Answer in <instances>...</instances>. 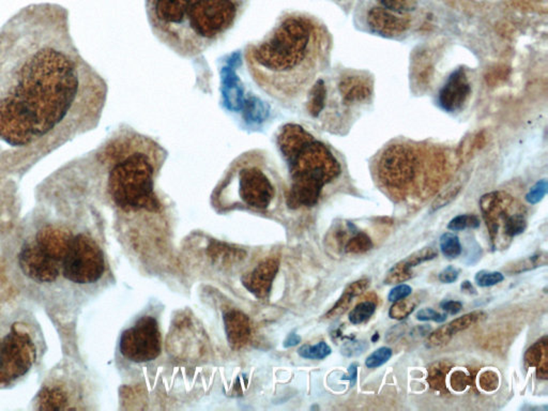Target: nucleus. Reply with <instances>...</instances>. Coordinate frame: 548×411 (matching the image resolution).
<instances>
[{
    "mask_svg": "<svg viewBox=\"0 0 548 411\" xmlns=\"http://www.w3.org/2000/svg\"><path fill=\"white\" fill-rule=\"evenodd\" d=\"M525 362L535 367L537 378L548 379V337H543L528 348L525 354Z\"/></svg>",
    "mask_w": 548,
    "mask_h": 411,
    "instance_id": "19",
    "label": "nucleus"
},
{
    "mask_svg": "<svg viewBox=\"0 0 548 411\" xmlns=\"http://www.w3.org/2000/svg\"><path fill=\"white\" fill-rule=\"evenodd\" d=\"M330 37L306 12L288 10L258 41L245 45L243 66L260 93L282 108H293L308 93L328 62Z\"/></svg>",
    "mask_w": 548,
    "mask_h": 411,
    "instance_id": "2",
    "label": "nucleus"
},
{
    "mask_svg": "<svg viewBox=\"0 0 548 411\" xmlns=\"http://www.w3.org/2000/svg\"><path fill=\"white\" fill-rule=\"evenodd\" d=\"M452 365L449 361L441 360L429 365L427 369V383L435 391H445L447 388V376L451 371Z\"/></svg>",
    "mask_w": 548,
    "mask_h": 411,
    "instance_id": "20",
    "label": "nucleus"
},
{
    "mask_svg": "<svg viewBox=\"0 0 548 411\" xmlns=\"http://www.w3.org/2000/svg\"><path fill=\"white\" fill-rule=\"evenodd\" d=\"M278 272L279 260L267 258L243 277V286L258 299H264L270 294L271 286Z\"/></svg>",
    "mask_w": 548,
    "mask_h": 411,
    "instance_id": "14",
    "label": "nucleus"
},
{
    "mask_svg": "<svg viewBox=\"0 0 548 411\" xmlns=\"http://www.w3.org/2000/svg\"><path fill=\"white\" fill-rule=\"evenodd\" d=\"M107 93L77 49L64 8L21 10L0 28V168H30L95 130Z\"/></svg>",
    "mask_w": 548,
    "mask_h": 411,
    "instance_id": "1",
    "label": "nucleus"
},
{
    "mask_svg": "<svg viewBox=\"0 0 548 411\" xmlns=\"http://www.w3.org/2000/svg\"><path fill=\"white\" fill-rule=\"evenodd\" d=\"M460 187H454L448 190L447 192L441 193L438 197L435 199V202L432 204V212H437V210L441 209V208L445 207L452 200L455 199L456 196L460 193Z\"/></svg>",
    "mask_w": 548,
    "mask_h": 411,
    "instance_id": "38",
    "label": "nucleus"
},
{
    "mask_svg": "<svg viewBox=\"0 0 548 411\" xmlns=\"http://www.w3.org/2000/svg\"><path fill=\"white\" fill-rule=\"evenodd\" d=\"M225 330L227 340L233 349H240L247 345L251 337L250 319L245 313L231 310L224 315Z\"/></svg>",
    "mask_w": 548,
    "mask_h": 411,
    "instance_id": "17",
    "label": "nucleus"
},
{
    "mask_svg": "<svg viewBox=\"0 0 548 411\" xmlns=\"http://www.w3.org/2000/svg\"><path fill=\"white\" fill-rule=\"evenodd\" d=\"M122 356L133 362H148L161 354V333L158 321L151 316L141 317L134 325L122 333L120 339Z\"/></svg>",
    "mask_w": 548,
    "mask_h": 411,
    "instance_id": "11",
    "label": "nucleus"
},
{
    "mask_svg": "<svg viewBox=\"0 0 548 411\" xmlns=\"http://www.w3.org/2000/svg\"><path fill=\"white\" fill-rule=\"evenodd\" d=\"M441 310L449 315H457L462 310V303L457 300H443L441 303Z\"/></svg>",
    "mask_w": 548,
    "mask_h": 411,
    "instance_id": "42",
    "label": "nucleus"
},
{
    "mask_svg": "<svg viewBox=\"0 0 548 411\" xmlns=\"http://www.w3.org/2000/svg\"><path fill=\"white\" fill-rule=\"evenodd\" d=\"M412 275H414L412 269L409 268L404 260H401V262L395 264L392 268L387 271V275H385V279H383V283L385 285L404 283V282L412 279Z\"/></svg>",
    "mask_w": 548,
    "mask_h": 411,
    "instance_id": "25",
    "label": "nucleus"
},
{
    "mask_svg": "<svg viewBox=\"0 0 548 411\" xmlns=\"http://www.w3.org/2000/svg\"><path fill=\"white\" fill-rule=\"evenodd\" d=\"M366 25L372 33L385 37H401L412 26L409 16L374 6L366 13Z\"/></svg>",
    "mask_w": 548,
    "mask_h": 411,
    "instance_id": "13",
    "label": "nucleus"
},
{
    "mask_svg": "<svg viewBox=\"0 0 548 411\" xmlns=\"http://www.w3.org/2000/svg\"><path fill=\"white\" fill-rule=\"evenodd\" d=\"M416 318L420 321H434V323H445L447 320V314H441L433 308H421L416 313Z\"/></svg>",
    "mask_w": 548,
    "mask_h": 411,
    "instance_id": "39",
    "label": "nucleus"
},
{
    "mask_svg": "<svg viewBox=\"0 0 548 411\" xmlns=\"http://www.w3.org/2000/svg\"><path fill=\"white\" fill-rule=\"evenodd\" d=\"M249 6L250 0H145L154 37L187 59L222 41Z\"/></svg>",
    "mask_w": 548,
    "mask_h": 411,
    "instance_id": "3",
    "label": "nucleus"
},
{
    "mask_svg": "<svg viewBox=\"0 0 548 411\" xmlns=\"http://www.w3.org/2000/svg\"><path fill=\"white\" fill-rule=\"evenodd\" d=\"M419 152L409 144L397 143L385 148L378 162V176L390 190L402 191L416 177Z\"/></svg>",
    "mask_w": 548,
    "mask_h": 411,
    "instance_id": "10",
    "label": "nucleus"
},
{
    "mask_svg": "<svg viewBox=\"0 0 548 411\" xmlns=\"http://www.w3.org/2000/svg\"><path fill=\"white\" fill-rule=\"evenodd\" d=\"M376 1L380 7L401 16H407L410 12L416 11L419 6V0H376Z\"/></svg>",
    "mask_w": 548,
    "mask_h": 411,
    "instance_id": "26",
    "label": "nucleus"
},
{
    "mask_svg": "<svg viewBox=\"0 0 548 411\" xmlns=\"http://www.w3.org/2000/svg\"><path fill=\"white\" fill-rule=\"evenodd\" d=\"M331 352L332 350L326 342H320L316 345H304L298 350L300 357L310 360H324Z\"/></svg>",
    "mask_w": 548,
    "mask_h": 411,
    "instance_id": "27",
    "label": "nucleus"
},
{
    "mask_svg": "<svg viewBox=\"0 0 548 411\" xmlns=\"http://www.w3.org/2000/svg\"><path fill=\"white\" fill-rule=\"evenodd\" d=\"M439 246H441V253L448 260H455L462 252L460 238L455 233H443L439 239Z\"/></svg>",
    "mask_w": 548,
    "mask_h": 411,
    "instance_id": "23",
    "label": "nucleus"
},
{
    "mask_svg": "<svg viewBox=\"0 0 548 411\" xmlns=\"http://www.w3.org/2000/svg\"><path fill=\"white\" fill-rule=\"evenodd\" d=\"M300 341H301L300 337H298L297 335L293 333V335H289L288 339L286 340L285 346H286V347H291V346H295L297 345V344H299Z\"/></svg>",
    "mask_w": 548,
    "mask_h": 411,
    "instance_id": "45",
    "label": "nucleus"
},
{
    "mask_svg": "<svg viewBox=\"0 0 548 411\" xmlns=\"http://www.w3.org/2000/svg\"><path fill=\"white\" fill-rule=\"evenodd\" d=\"M416 302L412 299L399 300L393 302L392 306L389 310V317L395 320H404L409 317L416 310Z\"/></svg>",
    "mask_w": 548,
    "mask_h": 411,
    "instance_id": "28",
    "label": "nucleus"
},
{
    "mask_svg": "<svg viewBox=\"0 0 548 411\" xmlns=\"http://www.w3.org/2000/svg\"><path fill=\"white\" fill-rule=\"evenodd\" d=\"M358 363L354 362L348 367V374L343 376V379L349 381L350 387H354L357 383L358 379Z\"/></svg>",
    "mask_w": 548,
    "mask_h": 411,
    "instance_id": "43",
    "label": "nucleus"
},
{
    "mask_svg": "<svg viewBox=\"0 0 548 411\" xmlns=\"http://www.w3.org/2000/svg\"><path fill=\"white\" fill-rule=\"evenodd\" d=\"M472 95V85L464 68L454 70L438 93V103L447 112H457L464 108Z\"/></svg>",
    "mask_w": 548,
    "mask_h": 411,
    "instance_id": "12",
    "label": "nucleus"
},
{
    "mask_svg": "<svg viewBox=\"0 0 548 411\" xmlns=\"http://www.w3.org/2000/svg\"><path fill=\"white\" fill-rule=\"evenodd\" d=\"M485 318H486V314L483 311H474L462 315V317L454 319L447 325H441L434 332L431 333L427 337L426 346L429 348H435L447 345L453 339L454 335L467 330L468 328L484 320Z\"/></svg>",
    "mask_w": 548,
    "mask_h": 411,
    "instance_id": "15",
    "label": "nucleus"
},
{
    "mask_svg": "<svg viewBox=\"0 0 548 411\" xmlns=\"http://www.w3.org/2000/svg\"><path fill=\"white\" fill-rule=\"evenodd\" d=\"M458 275H460V271L457 268L454 266H448L439 273L438 279L441 283L452 284L457 281Z\"/></svg>",
    "mask_w": 548,
    "mask_h": 411,
    "instance_id": "41",
    "label": "nucleus"
},
{
    "mask_svg": "<svg viewBox=\"0 0 548 411\" xmlns=\"http://www.w3.org/2000/svg\"><path fill=\"white\" fill-rule=\"evenodd\" d=\"M503 279L504 275L501 272H497V271H479L474 277L477 285L483 287V289L497 285V284L501 283Z\"/></svg>",
    "mask_w": 548,
    "mask_h": 411,
    "instance_id": "33",
    "label": "nucleus"
},
{
    "mask_svg": "<svg viewBox=\"0 0 548 411\" xmlns=\"http://www.w3.org/2000/svg\"><path fill=\"white\" fill-rule=\"evenodd\" d=\"M209 253L211 254L212 257L221 260H235L238 257H243V254L239 255L243 252L229 248L226 244L218 243V242H214L212 243V245L209 248Z\"/></svg>",
    "mask_w": 548,
    "mask_h": 411,
    "instance_id": "30",
    "label": "nucleus"
},
{
    "mask_svg": "<svg viewBox=\"0 0 548 411\" xmlns=\"http://www.w3.org/2000/svg\"><path fill=\"white\" fill-rule=\"evenodd\" d=\"M480 225V219L476 214H460L450 221L448 228L452 231H462L465 229L479 228Z\"/></svg>",
    "mask_w": 548,
    "mask_h": 411,
    "instance_id": "29",
    "label": "nucleus"
},
{
    "mask_svg": "<svg viewBox=\"0 0 548 411\" xmlns=\"http://www.w3.org/2000/svg\"><path fill=\"white\" fill-rule=\"evenodd\" d=\"M460 291H462V293L469 296H476L478 294L474 284L470 281H467V279L460 284Z\"/></svg>",
    "mask_w": 548,
    "mask_h": 411,
    "instance_id": "44",
    "label": "nucleus"
},
{
    "mask_svg": "<svg viewBox=\"0 0 548 411\" xmlns=\"http://www.w3.org/2000/svg\"><path fill=\"white\" fill-rule=\"evenodd\" d=\"M547 262L548 254L546 252H540L535 255L508 264L504 268V271L508 274H520V273L528 272L540 267L546 266Z\"/></svg>",
    "mask_w": 548,
    "mask_h": 411,
    "instance_id": "21",
    "label": "nucleus"
},
{
    "mask_svg": "<svg viewBox=\"0 0 548 411\" xmlns=\"http://www.w3.org/2000/svg\"><path fill=\"white\" fill-rule=\"evenodd\" d=\"M378 340H379V333L376 332L372 335V339H371V341H372V343H376V342L378 341Z\"/></svg>",
    "mask_w": 548,
    "mask_h": 411,
    "instance_id": "46",
    "label": "nucleus"
},
{
    "mask_svg": "<svg viewBox=\"0 0 548 411\" xmlns=\"http://www.w3.org/2000/svg\"><path fill=\"white\" fill-rule=\"evenodd\" d=\"M278 196V175L268 152L254 149L233 160L214 190L212 202L220 210L245 208L264 212Z\"/></svg>",
    "mask_w": 548,
    "mask_h": 411,
    "instance_id": "5",
    "label": "nucleus"
},
{
    "mask_svg": "<svg viewBox=\"0 0 548 411\" xmlns=\"http://www.w3.org/2000/svg\"><path fill=\"white\" fill-rule=\"evenodd\" d=\"M376 308V303L371 300L359 302L355 308L350 311L348 319L352 325H361V323H366L375 314Z\"/></svg>",
    "mask_w": 548,
    "mask_h": 411,
    "instance_id": "24",
    "label": "nucleus"
},
{
    "mask_svg": "<svg viewBox=\"0 0 548 411\" xmlns=\"http://www.w3.org/2000/svg\"><path fill=\"white\" fill-rule=\"evenodd\" d=\"M437 256H438V252L434 248L427 246V248H423L420 251L414 252V253H412V255L408 256V257L403 260L409 268L414 269V267L420 266L423 262L434 260Z\"/></svg>",
    "mask_w": 548,
    "mask_h": 411,
    "instance_id": "31",
    "label": "nucleus"
},
{
    "mask_svg": "<svg viewBox=\"0 0 548 411\" xmlns=\"http://www.w3.org/2000/svg\"><path fill=\"white\" fill-rule=\"evenodd\" d=\"M273 141L288 170L287 207L312 208L325 187L339 178L342 166L329 145L297 122H286L273 135Z\"/></svg>",
    "mask_w": 548,
    "mask_h": 411,
    "instance_id": "4",
    "label": "nucleus"
},
{
    "mask_svg": "<svg viewBox=\"0 0 548 411\" xmlns=\"http://www.w3.org/2000/svg\"><path fill=\"white\" fill-rule=\"evenodd\" d=\"M372 248L373 242L371 238L358 229L356 233H352L351 237L348 238L343 249L348 254H363L370 251Z\"/></svg>",
    "mask_w": 548,
    "mask_h": 411,
    "instance_id": "22",
    "label": "nucleus"
},
{
    "mask_svg": "<svg viewBox=\"0 0 548 411\" xmlns=\"http://www.w3.org/2000/svg\"><path fill=\"white\" fill-rule=\"evenodd\" d=\"M368 345L366 341H357V340L348 337V341L342 347V354L348 358L357 357L363 354L368 349Z\"/></svg>",
    "mask_w": 548,
    "mask_h": 411,
    "instance_id": "36",
    "label": "nucleus"
},
{
    "mask_svg": "<svg viewBox=\"0 0 548 411\" xmlns=\"http://www.w3.org/2000/svg\"><path fill=\"white\" fill-rule=\"evenodd\" d=\"M71 236L64 229L47 227L25 243L18 253L23 273L37 283H53L62 274V262Z\"/></svg>",
    "mask_w": 548,
    "mask_h": 411,
    "instance_id": "7",
    "label": "nucleus"
},
{
    "mask_svg": "<svg viewBox=\"0 0 548 411\" xmlns=\"http://www.w3.org/2000/svg\"><path fill=\"white\" fill-rule=\"evenodd\" d=\"M450 383H451V387L456 392H462L466 390L467 387L474 383V378L462 369H456L452 374Z\"/></svg>",
    "mask_w": 548,
    "mask_h": 411,
    "instance_id": "35",
    "label": "nucleus"
},
{
    "mask_svg": "<svg viewBox=\"0 0 548 411\" xmlns=\"http://www.w3.org/2000/svg\"><path fill=\"white\" fill-rule=\"evenodd\" d=\"M392 354L393 352L391 348H378V349L373 352L372 354L366 358V366L368 367V369H377V367L383 366V364H385V363L391 359Z\"/></svg>",
    "mask_w": 548,
    "mask_h": 411,
    "instance_id": "32",
    "label": "nucleus"
},
{
    "mask_svg": "<svg viewBox=\"0 0 548 411\" xmlns=\"http://www.w3.org/2000/svg\"><path fill=\"white\" fill-rule=\"evenodd\" d=\"M41 337L23 318H0V389L26 376L40 357Z\"/></svg>",
    "mask_w": 548,
    "mask_h": 411,
    "instance_id": "6",
    "label": "nucleus"
},
{
    "mask_svg": "<svg viewBox=\"0 0 548 411\" xmlns=\"http://www.w3.org/2000/svg\"><path fill=\"white\" fill-rule=\"evenodd\" d=\"M547 181H546L545 179L535 183V185L531 187L529 193L526 195L527 202H529V204H537V202H541V200L545 197L546 194H547Z\"/></svg>",
    "mask_w": 548,
    "mask_h": 411,
    "instance_id": "37",
    "label": "nucleus"
},
{
    "mask_svg": "<svg viewBox=\"0 0 548 411\" xmlns=\"http://www.w3.org/2000/svg\"><path fill=\"white\" fill-rule=\"evenodd\" d=\"M344 105H354L370 99L373 95V83L361 75H345L337 84Z\"/></svg>",
    "mask_w": 548,
    "mask_h": 411,
    "instance_id": "16",
    "label": "nucleus"
},
{
    "mask_svg": "<svg viewBox=\"0 0 548 411\" xmlns=\"http://www.w3.org/2000/svg\"><path fill=\"white\" fill-rule=\"evenodd\" d=\"M412 294V289L409 285H407V284H400V285L395 286V289L390 291L389 295H387V300L390 302L399 301V300L409 297Z\"/></svg>",
    "mask_w": 548,
    "mask_h": 411,
    "instance_id": "40",
    "label": "nucleus"
},
{
    "mask_svg": "<svg viewBox=\"0 0 548 411\" xmlns=\"http://www.w3.org/2000/svg\"><path fill=\"white\" fill-rule=\"evenodd\" d=\"M371 281L370 279H361L358 281L352 282L349 285L344 289L343 294H342L339 299L337 300V303L331 308L330 311H328L325 318L326 319H335L341 317L342 315L345 314L347 312L348 308L351 306L352 302L355 298L359 297L362 294L366 293L370 287Z\"/></svg>",
    "mask_w": 548,
    "mask_h": 411,
    "instance_id": "18",
    "label": "nucleus"
},
{
    "mask_svg": "<svg viewBox=\"0 0 548 411\" xmlns=\"http://www.w3.org/2000/svg\"><path fill=\"white\" fill-rule=\"evenodd\" d=\"M105 258L99 244L84 233L71 236L62 262V274L72 283L86 285L99 281Z\"/></svg>",
    "mask_w": 548,
    "mask_h": 411,
    "instance_id": "9",
    "label": "nucleus"
},
{
    "mask_svg": "<svg viewBox=\"0 0 548 411\" xmlns=\"http://www.w3.org/2000/svg\"><path fill=\"white\" fill-rule=\"evenodd\" d=\"M499 386V376L493 369H486L479 376V387L485 392H493Z\"/></svg>",
    "mask_w": 548,
    "mask_h": 411,
    "instance_id": "34",
    "label": "nucleus"
},
{
    "mask_svg": "<svg viewBox=\"0 0 548 411\" xmlns=\"http://www.w3.org/2000/svg\"><path fill=\"white\" fill-rule=\"evenodd\" d=\"M480 209L494 249L526 231V209L506 192L494 191L483 195Z\"/></svg>",
    "mask_w": 548,
    "mask_h": 411,
    "instance_id": "8",
    "label": "nucleus"
}]
</instances>
